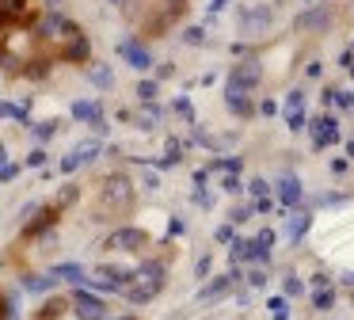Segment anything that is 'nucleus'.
Masks as SVG:
<instances>
[{
  "mask_svg": "<svg viewBox=\"0 0 354 320\" xmlns=\"http://www.w3.org/2000/svg\"><path fill=\"white\" fill-rule=\"evenodd\" d=\"M160 274H164V267H160V263H145L141 271H133V278H138V282H133V286H126L122 294L130 297L133 305L153 301V297L160 294V286H164V278H160Z\"/></svg>",
  "mask_w": 354,
  "mask_h": 320,
  "instance_id": "1",
  "label": "nucleus"
},
{
  "mask_svg": "<svg viewBox=\"0 0 354 320\" xmlns=\"http://www.w3.org/2000/svg\"><path fill=\"white\" fill-rule=\"evenodd\" d=\"M130 198H133V190H130V183H126L122 175H111V179L103 183V206H111V210H126Z\"/></svg>",
  "mask_w": 354,
  "mask_h": 320,
  "instance_id": "2",
  "label": "nucleus"
},
{
  "mask_svg": "<svg viewBox=\"0 0 354 320\" xmlns=\"http://www.w3.org/2000/svg\"><path fill=\"white\" fill-rule=\"evenodd\" d=\"M259 76H263V69L255 65V61H244V65L232 69L229 91H236V96H248V88H255V84H259Z\"/></svg>",
  "mask_w": 354,
  "mask_h": 320,
  "instance_id": "3",
  "label": "nucleus"
},
{
  "mask_svg": "<svg viewBox=\"0 0 354 320\" xmlns=\"http://www.w3.org/2000/svg\"><path fill=\"white\" fill-rule=\"evenodd\" d=\"M145 240H149V236L141 233V229H118V233L107 236V248H115V251H138V248H145Z\"/></svg>",
  "mask_w": 354,
  "mask_h": 320,
  "instance_id": "4",
  "label": "nucleus"
},
{
  "mask_svg": "<svg viewBox=\"0 0 354 320\" xmlns=\"http://www.w3.org/2000/svg\"><path fill=\"white\" fill-rule=\"evenodd\" d=\"M308 130H313V141H316V149H324V145L339 141V122H335V118H328V114H320V118H313V122H308Z\"/></svg>",
  "mask_w": 354,
  "mask_h": 320,
  "instance_id": "5",
  "label": "nucleus"
},
{
  "mask_svg": "<svg viewBox=\"0 0 354 320\" xmlns=\"http://www.w3.org/2000/svg\"><path fill=\"white\" fill-rule=\"evenodd\" d=\"M118 53H122V57L130 61L133 69H141V73H145V69L153 65V57H149V50H145V46H138L133 38H126V42H118Z\"/></svg>",
  "mask_w": 354,
  "mask_h": 320,
  "instance_id": "6",
  "label": "nucleus"
},
{
  "mask_svg": "<svg viewBox=\"0 0 354 320\" xmlns=\"http://www.w3.org/2000/svg\"><path fill=\"white\" fill-rule=\"evenodd\" d=\"M77 317L80 320H107V312H103L100 297H92V294H84V290H80V294H77Z\"/></svg>",
  "mask_w": 354,
  "mask_h": 320,
  "instance_id": "7",
  "label": "nucleus"
},
{
  "mask_svg": "<svg viewBox=\"0 0 354 320\" xmlns=\"http://www.w3.org/2000/svg\"><path fill=\"white\" fill-rule=\"evenodd\" d=\"M236 278H240V271H236V267H232V271L225 274V278H214V282H209L206 290H202V294H198V301H214V297H221V294H225V290H229V286H232V282H236Z\"/></svg>",
  "mask_w": 354,
  "mask_h": 320,
  "instance_id": "8",
  "label": "nucleus"
},
{
  "mask_svg": "<svg viewBox=\"0 0 354 320\" xmlns=\"http://www.w3.org/2000/svg\"><path fill=\"white\" fill-rule=\"evenodd\" d=\"M278 198H282L286 206L301 202V179L297 175H282V179H278Z\"/></svg>",
  "mask_w": 354,
  "mask_h": 320,
  "instance_id": "9",
  "label": "nucleus"
},
{
  "mask_svg": "<svg viewBox=\"0 0 354 320\" xmlns=\"http://www.w3.org/2000/svg\"><path fill=\"white\" fill-rule=\"evenodd\" d=\"M267 23H270V12H267V8H255V12H248V15H244L240 30H244V35H259V30L267 27Z\"/></svg>",
  "mask_w": 354,
  "mask_h": 320,
  "instance_id": "10",
  "label": "nucleus"
},
{
  "mask_svg": "<svg viewBox=\"0 0 354 320\" xmlns=\"http://www.w3.org/2000/svg\"><path fill=\"white\" fill-rule=\"evenodd\" d=\"M308 213L305 210H297L293 213V217H286V236H290V240H301V236H305V229H308Z\"/></svg>",
  "mask_w": 354,
  "mask_h": 320,
  "instance_id": "11",
  "label": "nucleus"
},
{
  "mask_svg": "<svg viewBox=\"0 0 354 320\" xmlns=\"http://www.w3.org/2000/svg\"><path fill=\"white\" fill-rule=\"evenodd\" d=\"M50 278H62V282H84V267L80 263H62V267H54V271H50Z\"/></svg>",
  "mask_w": 354,
  "mask_h": 320,
  "instance_id": "12",
  "label": "nucleus"
},
{
  "mask_svg": "<svg viewBox=\"0 0 354 320\" xmlns=\"http://www.w3.org/2000/svg\"><path fill=\"white\" fill-rule=\"evenodd\" d=\"M73 118L95 122V118H103V111H100V103H92V99H77V103H73Z\"/></svg>",
  "mask_w": 354,
  "mask_h": 320,
  "instance_id": "13",
  "label": "nucleus"
},
{
  "mask_svg": "<svg viewBox=\"0 0 354 320\" xmlns=\"http://www.w3.org/2000/svg\"><path fill=\"white\" fill-rule=\"evenodd\" d=\"M156 122H160V107L145 103V107H141V114H138V126H141V130H153Z\"/></svg>",
  "mask_w": 354,
  "mask_h": 320,
  "instance_id": "14",
  "label": "nucleus"
},
{
  "mask_svg": "<svg viewBox=\"0 0 354 320\" xmlns=\"http://www.w3.org/2000/svg\"><path fill=\"white\" fill-rule=\"evenodd\" d=\"M24 12V0H0V23L4 19H16Z\"/></svg>",
  "mask_w": 354,
  "mask_h": 320,
  "instance_id": "15",
  "label": "nucleus"
},
{
  "mask_svg": "<svg viewBox=\"0 0 354 320\" xmlns=\"http://www.w3.org/2000/svg\"><path fill=\"white\" fill-rule=\"evenodd\" d=\"M88 76H92V80L100 84V88H115V76H111V69H107V65H95Z\"/></svg>",
  "mask_w": 354,
  "mask_h": 320,
  "instance_id": "16",
  "label": "nucleus"
},
{
  "mask_svg": "<svg viewBox=\"0 0 354 320\" xmlns=\"http://www.w3.org/2000/svg\"><path fill=\"white\" fill-rule=\"evenodd\" d=\"M225 99H229V107L236 114H252V103H248V96H236V91H225Z\"/></svg>",
  "mask_w": 354,
  "mask_h": 320,
  "instance_id": "17",
  "label": "nucleus"
},
{
  "mask_svg": "<svg viewBox=\"0 0 354 320\" xmlns=\"http://www.w3.org/2000/svg\"><path fill=\"white\" fill-rule=\"evenodd\" d=\"M24 286L31 290V294H46V290L54 286V278H42V274H31V278H27Z\"/></svg>",
  "mask_w": 354,
  "mask_h": 320,
  "instance_id": "18",
  "label": "nucleus"
},
{
  "mask_svg": "<svg viewBox=\"0 0 354 320\" xmlns=\"http://www.w3.org/2000/svg\"><path fill=\"white\" fill-rule=\"evenodd\" d=\"M46 225H54V210H42L39 213V221H31V225H27V233H42V229H46Z\"/></svg>",
  "mask_w": 354,
  "mask_h": 320,
  "instance_id": "19",
  "label": "nucleus"
},
{
  "mask_svg": "<svg viewBox=\"0 0 354 320\" xmlns=\"http://www.w3.org/2000/svg\"><path fill=\"white\" fill-rule=\"evenodd\" d=\"M301 107H305V91L293 88L290 96H286V114H290V111H301Z\"/></svg>",
  "mask_w": 354,
  "mask_h": 320,
  "instance_id": "20",
  "label": "nucleus"
},
{
  "mask_svg": "<svg viewBox=\"0 0 354 320\" xmlns=\"http://www.w3.org/2000/svg\"><path fill=\"white\" fill-rule=\"evenodd\" d=\"M331 301H335L331 290H316V294H313V309H331Z\"/></svg>",
  "mask_w": 354,
  "mask_h": 320,
  "instance_id": "21",
  "label": "nucleus"
},
{
  "mask_svg": "<svg viewBox=\"0 0 354 320\" xmlns=\"http://www.w3.org/2000/svg\"><path fill=\"white\" fill-rule=\"evenodd\" d=\"M183 42L187 46H202V42H206V30H202V27H187L183 30Z\"/></svg>",
  "mask_w": 354,
  "mask_h": 320,
  "instance_id": "22",
  "label": "nucleus"
},
{
  "mask_svg": "<svg viewBox=\"0 0 354 320\" xmlns=\"http://www.w3.org/2000/svg\"><path fill=\"white\" fill-rule=\"evenodd\" d=\"M95 152H100V141H84L77 149V160H80V164H84V160H95Z\"/></svg>",
  "mask_w": 354,
  "mask_h": 320,
  "instance_id": "23",
  "label": "nucleus"
},
{
  "mask_svg": "<svg viewBox=\"0 0 354 320\" xmlns=\"http://www.w3.org/2000/svg\"><path fill=\"white\" fill-rule=\"evenodd\" d=\"M297 27H328V15H324V12H316V15H301Z\"/></svg>",
  "mask_w": 354,
  "mask_h": 320,
  "instance_id": "24",
  "label": "nucleus"
},
{
  "mask_svg": "<svg viewBox=\"0 0 354 320\" xmlns=\"http://www.w3.org/2000/svg\"><path fill=\"white\" fill-rule=\"evenodd\" d=\"M138 96H141V103H153V99H156V84L153 80H141L138 84Z\"/></svg>",
  "mask_w": 354,
  "mask_h": 320,
  "instance_id": "25",
  "label": "nucleus"
},
{
  "mask_svg": "<svg viewBox=\"0 0 354 320\" xmlns=\"http://www.w3.org/2000/svg\"><path fill=\"white\" fill-rule=\"evenodd\" d=\"M252 244H255V248H263V251H270V244H274V233H270V229H263V233L255 236Z\"/></svg>",
  "mask_w": 354,
  "mask_h": 320,
  "instance_id": "26",
  "label": "nucleus"
},
{
  "mask_svg": "<svg viewBox=\"0 0 354 320\" xmlns=\"http://www.w3.org/2000/svg\"><path fill=\"white\" fill-rule=\"evenodd\" d=\"M54 130H57V122H39V126H35V137L46 141V137H54Z\"/></svg>",
  "mask_w": 354,
  "mask_h": 320,
  "instance_id": "27",
  "label": "nucleus"
},
{
  "mask_svg": "<svg viewBox=\"0 0 354 320\" xmlns=\"http://www.w3.org/2000/svg\"><path fill=\"white\" fill-rule=\"evenodd\" d=\"M286 126L301 130V126H305V111H290V114H286Z\"/></svg>",
  "mask_w": 354,
  "mask_h": 320,
  "instance_id": "28",
  "label": "nucleus"
},
{
  "mask_svg": "<svg viewBox=\"0 0 354 320\" xmlns=\"http://www.w3.org/2000/svg\"><path fill=\"white\" fill-rule=\"evenodd\" d=\"M286 294H290V297L305 294V282H297V278H286Z\"/></svg>",
  "mask_w": 354,
  "mask_h": 320,
  "instance_id": "29",
  "label": "nucleus"
},
{
  "mask_svg": "<svg viewBox=\"0 0 354 320\" xmlns=\"http://www.w3.org/2000/svg\"><path fill=\"white\" fill-rule=\"evenodd\" d=\"M80 168V160H77V152H69V157L62 160V172H77Z\"/></svg>",
  "mask_w": 354,
  "mask_h": 320,
  "instance_id": "30",
  "label": "nucleus"
},
{
  "mask_svg": "<svg viewBox=\"0 0 354 320\" xmlns=\"http://www.w3.org/2000/svg\"><path fill=\"white\" fill-rule=\"evenodd\" d=\"M27 164H31V168H42V164H46V152H42V149H35L31 157H27Z\"/></svg>",
  "mask_w": 354,
  "mask_h": 320,
  "instance_id": "31",
  "label": "nucleus"
},
{
  "mask_svg": "<svg viewBox=\"0 0 354 320\" xmlns=\"http://www.w3.org/2000/svg\"><path fill=\"white\" fill-rule=\"evenodd\" d=\"M270 309H274V317H282V312H290V305H286V297H274V301H270Z\"/></svg>",
  "mask_w": 354,
  "mask_h": 320,
  "instance_id": "32",
  "label": "nucleus"
},
{
  "mask_svg": "<svg viewBox=\"0 0 354 320\" xmlns=\"http://www.w3.org/2000/svg\"><path fill=\"white\" fill-rule=\"evenodd\" d=\"M209 267H214V263H209V256H202V259H198V267H194V274L202 278V274H209Z\"/></svg>",
  "mask_w": 354,
  "mask_h": 320,
  "instance_id": "33",
  "label": "nucleus"
},
{
  "mask_svg": "<svg viewBox=\"0 0 354 320\" xmlns=\"http://www.w3.org/2000/svg\"><path fill=\"white\" fill-rule=\"evenodd\" d=\"M225 190H229V195H236V190H244V187H240L236 175H229V179H225Z\"/></svg>",
  "mask_w": 354,
  "mask_h": 320,
  "instance_id": "34",
  "label": "nucleus"
},
{
  "mask_svg": "<svg viewBox=\"0 0 354 320\" xmlns=\"http://www.w3.org/2000/svg\"><path fill=\"white\" fill-rule=\"evenodd\" d=\"M65 309V301H50L46 305V309H42V312H46V317H57V312H62Z\"/></svg>",
  "mask_w": 354,
  "mask_h": 320,
  "instance_id": "35",
  "label": "nucleus"
},
{
  "mask_svg": "<svg viewBox=\"0 0 354 320\" xmlns=\"http://www.w3.org/2000/svg\"><path fill=\"white\" fill-rule=\"evenodd\" d=\"M217 240L229 244V240H232V229H229V225H221V229H217Z\"/></svg>",
  "mask_w": 354,
  "mask_h": 320,
  "instance_id": "36",
  "label": "nucleus"
},
{
  "mask_svg": "<svg viewBox=\"0 0 354 320\" xmlns=\"http://www.w3.org/2000/svg\"><path fill=\"white\" fill-rule=\"evenodd\" d=\"M73 198H77V190H73V187H65V190H62V198H57V202L65 206V202H73Z\"/></svg>",
  "mask_w": 354,
  "mask_h": 320,
  "instance_id": "37",
  "label": "nucleus"
},
{
  "mask_svg": "<svg viewBox=\"0 0 354 320\" xmlns=\"http://www.w3.org/2000/svg\"><path fill=\"white\" fill-rule=\"evenodd\" d=\"M252 190H255V195H259V198H263V195H267V190H270V187H267V183H263V179H255V183H252Z\"/></svg>",
  "mask_w": 354,
  "mask_h": 320,
  "instance_id": "38",
  "label": "nucleus"
},
{
  "mask_svg": "<svg viewBox=\"0 0 354 320\" xmlns=\"http://www.w3.org/2000/svg\"><path fill=\"white\" fill-rule=\"evenodd\" d=\"M248 282H252V286H263L267 278H263V271H252V274H248Z\"/></svg>",
  "mask_w": 354,
  "mask_h": 320,
  "instance_id": "39",
  "label": "nucleus"
},
{
  "mask_svg": "<svg viewBox=\"0 0 354 320\" xmlns=\"http://www.w3.org/2000/svg\"><path fill=\"white\" fill-rule=\"evenodd\" d=\"M225 4H232V0H214V4H209V12H221Z\"/></svg>",
  "mask_w": 354,
  "mask_h": 320,
  "instance_id": "40",
  "label": "nucleus"
},
{
  "mask_svg": "<svg viewBox=\"0 0 354 320\" xmlns=\"http://www.w3.org/2000/svg\"><path fill=\"white\" fill-rule=\"evenodd\" d=\"M343 282L351 286V294H354V271H346V274H343Z\"/></svg>",
  "mask_w": 354,
  "mask_h": 320,
  "instance_id": "41",
  "label": "nucleus"
},
{
  "mask_svg": "<svg viewBox=\"0 0 354 320\" xmlns=\"http://www.w3.org/2000/svg\"><path fill=\"white\" fill-rule=\"evenodd\" d=\"M168 8L171 12H183V0H168Z\"/></svg>",
  "mask_w": 354,
  "mask_h": 320,
  "instance_id": "42",
  "label": "nucleus"
},
{
  "mask_svg": "<svg viewBox=\"0 0 354 320\" xmlns=\"http://www.w3.org/2000/svg\"><path fill=\"white\" fill-rule=\"evenodd\" d=\"M346 157H354V141H346Z\"/></svg>",
  "mask_w": 354,
  "mask_h": 320,
  "instance_id": "43",
  "label": "nucleus"
},
{
  "mask_svg": "<svg viewBox=\"0 0 354 320\" xmlns=\"http://www.w3.org/2000/svg\"><path fill=\"white\" fill-rule=\"evenodd\" d=\"M118 320H130V317H118Z\"/></svg>",
  "mask_w": 354,
  "mask_h": 320,
  "instance_id": "44",
  "label": "nucleus"
},
{
  "mask_svg": "<svg viewBox=\"0 0 354 320\" xmlns=\"http://www.w3.org/2000/svg\"><path fill=\"white\" fill-rule=\"evenodd\" d=\"M351 76H354V65H351Z\"/></svg>",
  "mask_w": 354,
  "mask_h": 320,
  "instance_id": "45",
  "label": "nucleus"
}]
</instances>
